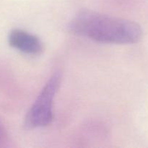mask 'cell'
<instances>
[{"label": "cell", "mask_w": 148, "mask_h": 148, "mask_svg": "<svg viewBox=\"0 0 148 148\" xmlns=\"http://www.w3.org/2000/svg\"><path fill=\"white\" fill-rule=\"evenodd\" d=\"M8 40L10 46L27 54H38L43 49V43L38 38L20 29L12 30Z\"/></svg>", "instance_id": "obj_3"}, {"label": "cell", "mask_w": 148, "mask_h": 148, "mask_svg": "<svg viewBox=\"0 0 148 148\" xmlns=\"http://www.w3.org/2000/svg\"><path fill=\"white\" fill-rule=\"evenodd\" d=\"M60 80V74L56 72L46 82L27 112L25 118L26 127L38 128L49 125L51 122L53 98L59 87Z\"/></svg>", "instance_id": "obj_2"}, {"label": "cell", "mask_w": 148, "mask_h": 148, "mask_svg": "<svg viewBox=\"0 0 148 148\" xmlns=\"http://www.w3.org/2000/svg\"><path fill=\"white\" fill-rule=\"evenodd\" d=\"M69 28L75 34L107 43H134L143 36L141 26L135 22L90 10L75 14Z\"/></svg>", "instance_id": "obj_1"}]
</instances>
